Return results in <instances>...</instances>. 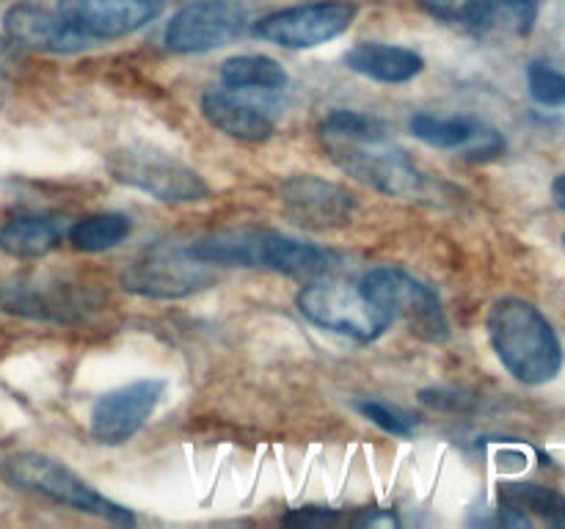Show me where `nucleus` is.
<instances>
[{
    "mask_svg": "<svg viewBox=\"0 0 565 529\" xmlns=\"http://www.w3.org/2000/svg\"><path fill=\"white\" fill-rule=\"evenodd\" d=\"M320 141L337 169L384 196L414 198L425 191V174L375 116L334 110L320 125Z\"/></svg>",
    "mask_w": 565,
    "mask_h": 529,
    "instance_id": "nucleus-1",
    "label": "nucleus"
},
{
    "mask_svg": "<svg viewBox=\"0 0 565 529\" xmlns=\"http://www.w3.org/2000/svg\"><path fill=\"white\" fill-rule=\"evenodd\" d=\"M191 257L226 268H263L296 279H320L334 273L340 257L315 242L296 240L274 229H226L188 246Z\"/></svg>",
    "mask_w": 565,
    "mask_h": 529,
    "instance_id": "nucleus-2",
    "label": "nucleus"
},
{
    "mask_svg": "<svg viewBox=\"0 0 565 529\" xmlns=\"http://www.w3.org/2000/svg\"><path fill=\"white\" fill-rule=\"evenodd\" d=\"M489 342L502 367L524 386H544L563 369L557 331L524 298H500L486 317Z\"/></svg>",
    "mask_w": 565,
    "mask_h": 529,
    "instance_id": "nucleus-3",
    "label": "nucleus"
},
{
    "mask_svg": "<svg viewBox=\"0 0 565 529\" xmlns=\"http://www.w3.org/2000/svg\"><path fill=\"white\" fill-rule=\"evenodd\" d=\"M3 472L14 488L42 496L53 505L70 507V510L86 512V516L103 518L110 523H125V527L136 523V516L127 507L99 494L94 485H88L58 457L42 455V452H17L6 461Z\"/></svg>",
    "mask_w": 565,
    "mask_h": 529,
    "instance_id": "nucleus-4",
    "label": "nucleus"
},
{
    "mask_svg": "<svg viewBox=\"0 0 565 529\" xmlns=\"http://www.w3.org/2000/svg\"><path fill=\"white\" fill-rule=\"evenodd\" d=\"M359 290L395 323H406L414 336L425 342H445L450 336L445 306L436 290L408 270L395 264H379L367 270Z\"/></svg>",
    "mask_w": 565,
    "mask_h": 529,
    "instance_id": "nucleus-5",
    "label": "nucleus"
},
{
    "mask_svg": "<svg viewBox=\"0 0 565 529\" xmlns=\"http://www.w3.org/2000/svg\"><path fill=\"white\" fill-rule=\"evenodd\" d=\"M108 171L116 182L136 187L163 204L204 202L210 193L207 182L202 180L199 171H193L191 165L182 163L166 149L149 147V143L121 147L108 158Z\"/></svg>",
    "mask_w": 565,
    "mask_h": 529,
    "instance_id": "nucleus-6",
    "label": "nucleus"
},
{
    "mask_svg": "<svg viewBox=\"0 0 565 529\" xmlns=\"http://www.w3.org/2000/svg\"><path fill=\"white\" fill-rule=\"evenodd\" d=\"M296 306L312 325L359 345L375 342L392 325V320L359 287L331 284V281H315L303 287L296 298Z\"/></svg>",
    "mask_w": 565,
    "mask_h": 529,
    "instance_id": "nucleus-7",
    "label": "nucleus"
},
{
    "mask_svg": "<svg viewBox=\"0 0 565 529\" xmlns=\"http://www.w3.org/2000/svg\"><path fill=\"white\" fill-rule=\"evenodd\" d=\"M213 264L199 262L191 257L188 246H154L143 251L136 262H130L121 273V287L132 295L158 298V301H171V298H188L199 290H207L215 281Z\"/></svg>",
    "mask_w": 565,
    "mask_h": 529,
    "instance_id": "nucleus-8",
    "label": "nucleus"
},
{
    "mask_svg": "<svg viewBox=\"0 0 565 529\" xmlns=\"http://www.w3.org/2000/svg\"><path fill=\"white\" fill-rule=\"evenodd\" d=\"M356 3L320 0V3L290 6L254 22V36L287 50H309L342 36L356 20Z\"/></svg>",
    "mask_w": 565,
    "mask_h": 529,
    "instance_id": "nucleus-9",
    "label": "nucleus"
},
{
    "mask_svg": "<svg viewBox=\"0 0 565 529\" xmlns=\"http://www.w3.org/2000/svg\"><path fill=\"white\" fill-rule=\"evenodd\" d=\"M248 14L235 0H191L166 25V47L180 55L210 53L241 39Z\"/></svg>",
    "mask_w": 565,
    "mask_h": 529,
    "instance_id": "nucleus-10",
    "label": "nucleus"
},
{
    "mask_svg": "<svg viewBox=\"0 0 565 529\" xmlns=\"http://www.w3.org/2000/svg\"><path fill=\"white\" fill-rule=\"evenodd\" d=\"M166 389H169L166 378H138L99 395L88 417L92 439L103 446L127 444L149 422L154 408L166 397Z\"/></svg>",
    "mask_w": 565,
    "mask_h": 529,
    "instance_id": "nucleus-11",
    "label": "nucleus"
},
{
    "mask_svg": "<svg viewBox=\"0 0 565 529\" xmlns=\"http://www.w3.org/2000/svg\"><path fill=\"white\" fill-rule=\"evenodd\" d=\"M94 301L77 284L39 276H9L0 279V312L17 314L31 320H53V323H72L81 320Z\"/></svg>",
    "mask_w": 565,
    "mask_h": 529,
    "instance_id": "nucleus-12",
    "label": "nucleus"
},
{
    "mask_svg": "<svg viewBox=\"0 0 565 529\" xmlns=\"http://www.w3.org/2000/svg\"><path fill=\"white\" fill-rule=\"evenodd\" d=\"M55 11L88 42H110L158 20L163 0H58Z\"/></svg>",
    "mask_w": 565,
    "mask_h": 529,
    "instance_id": "nucleus-13",
    "label": "nucleus"
},
{
    "mask_svg": "<svg viewBox=\"0 0 565 529\" xmlns=\"http://www.w3.org/2000/svg\"><path fill=\"white\" fill-rule=\"evenodd\" d=\"M285 213L307 229H342L353 220L356 196L337 182L315 174H296L279 185Z\"/></svg>",
    "mask_w": 565,
    "mask_h": 529,
    "instance_id": "nucleus-14",
    "label": "nucleus"
},
{
    "mask_svg": "<svg viewBox=\"0 0 565 529\" xmlns=\"http://www.w3.org/2000/svg\"><path fill=\"white\" fill-rule=\"evenodd\" d=\"M259 94L257 88H210L202 94L204 119L237 141H268L276 132L279 110Z\"/></svg>",
    "mask_w": 565,
    "mask_h": 529,
    "instance_id": "nucleus-15",
    "label": "nucleus"
},
{
    "mask_svg": "<svg viewBox=\"0 0 565 529\" xmlns=\"http://www.w3.org/2000/svg\"><path fill=\"white\" fill-rule=\"evenodd\" d=\"M408 130L417 141L434 149H450L463 160L486 163L505 152V138L494 125L475 116H434L417 114L408 121Z\"/></svg>",
    "mask_w": 565,
    "mask_h": 529,
    "instance_id": "nucleus-16",
    "label": "nucleus"
},
{
    "mask_svg": "<svg viewBox=\"0 0 565 529\" xmlns=\"http://www.w3.org/2000/svg\"><path fill=\"white\" fill-rule=\"evenodd\" d=\"M3 31L11 44L36 53L50 55H75L81 50L92 47L94 42L83 39L81 33L72 31L58 11H50L36 3H14L3 14Z\"/></svg>",
    "mask_w": 565,
    "mask_h": 529,
    "instance_id": "nucleus-17",
    "label": "nucleus"
},
{
    "mask_svg": "<svg viewBox=\"0 0 565 529\" xmlns=\"http://www.w3.org/2000/svg\"><path fill=\"white\" fill-rule=\"evenodd\" d=\"M345 66L375 83H408L425 69V58L412 47L386 42H359L345 53Z\"/></svg>",
    "mask_w": 565,
    "mask_h": 529,
    "instance_id": "nucleus-18",
    "label": "nucleus"
},
{
    "mask_svg": "<svg viewBox=\"0 0 565 529\" xmlns=\"http://www.w3.org/2000/svg\"><path fill=\"white\" fill-rule=\"evenodd\" d=\"M500 523L505 527H533L546 521L552 527H565V501L557 490L535 483L500 485Z\"/></svg>",
    "mask_w": 565,
    "mask_h": 529,
    "instance_id": "nucleus-19",
    "label": "nucleus"
},
{
    "mask_svg": "<svg viewBox=\"0 0 565 529\" xmlns=\"http://www.w3.org/2000/svg\"><path fill=\"white\" fill-rule=\"evenodd\" d=\"M66 220L58 215H17L0 229V251L11 259H39L66 240Z\"/></svg>",
    "mask_w": 565,
    "mask_h": 529,
    "instance_id": "nucleus-20",
    "label": "nucleus"
},
{
    "mask_svg": "<svg viewBox=\"0 0 565 529\" xmlns=\"http://www.w3.org/2000/svg\"><path fill=\"white\" fill-rule=\"evenodd\" d=\"M221 80L235 88H257V91H279L287 86L290 75L285 66L270 55L248 53L232 55L221 64Z\"/></svg>",
    "mask_w": 565,
    "mask_h": 529,
    "instance_id": "nucleus-21",
    "label": "nucleus"
},
{
    "mask_svg": "<svg viewBox=\"0 0 565 529\" xmlns=\"http://www.w3.org/2000/svg\"><path fill=\"white\" fill-rule=\"evenodd\" d=\"M132 224L127 215L121 213H94L86 215V218L75 220V224L66 229V237H70L72 246L77 251L86 253H103L116 248L119 242L127 240Z\"/></svg>",
    "mask_w": 565,
    "mask_h": 529,
    "instance_id": "nucleus-22",
    "label": "nucleus"
},
{
    "mask_svg": "<svg viewBox=\"0 0 565 529\" xmlns=\"http://www.w3.org/2000/svg\"><path fill=\"white\" fill-rule=\"evenodd\" d=\"M539 20V0H491L489 17L480 31H505L527 36Z\"/></svg>",
    "mask_w": 565,
    "mask_h": 529,
    "instance_id": "nucleus-23",
    "label": "nucleus"
},
{
    "mask_svg": "<svg viewBox=\"0 0 565 529\" xmlns=\"http://www.w3.org/2000/svg\"><path fill=\"white\" fill-rule=\"evenodd\" d=\"M530 97L544 108H565V72H557L546 61H533L527 66Z\"/></svg>",
    "mask_w": 565,
    "mask_h": 529,
    "instance_id": "nucleus-24",
    "label": "nucleus"
},
{
    "mask_svg": "<svg viewBox=\"0 0 565 529\" xmlns=\"http://www.w3.org/2000/svg\"><path fill=\"white\" fill-rule=\"evenodd\" d=\"M428 14H434L441 22H461V25L483 28L489 17L491 0H419Z\"/></svg>",
    "mask_w": 565,
    "mask_h": 529,
    "instance_id": "nucleus-25",
    "label": "nucleus"
},
{
    "mask_svg": "<svg viewBox=\"0 0 565 529\" xmlns=\"http://www.w3.org/2000/svg\"><path fill=\"white\" fill-rule=\"evenodd\" d=\"M353 408H356L367 422H373L375 428L384 430V433L397 435V439H408V435H414V419L408 417L406 411H401V408H392L390 402L362 397V400L353 402Z\"/></svg>",
    "mask_w": 565,
    "mask_h": 529,
    "instance_id": "nucleus-26",
    "label": "nucleus"
},
{
    "mask_svg": "<svg viewBox=\"0 0 565 529\" xmlns=\"http://www.w3.org/2000/svg\"><path fill=\"white\" fill-rule=\"evenodd\" d=\"M281 521L298 523V527H326V523L340 521V512H334L331 507L307 505V507H292L290 512H285V518H281Z\"/></svg>",
    "mask_w": 565,
    "mask_h": 529,
    "instance_id": "nucleus-27",
    "label": "nucleus"
},
{
    "mask_svg": "<svg viewBox=\"0 0 565 529\" xmlns=\"http://www.w3.org/2000/svg\"><path fill=\"white\" fill-rule=\"evenodd\" d=\"M353 523H356V527H401V518L390 510H367L359 518H353Z\"/></svg>",
    "mask_w": 565,
    "mask_h": 529,
    "instance_id": "nucleus-28",
    "label": "nucleus"
},
{
    "mask_svg": "<svg viewBox=\"0 0 565 529\" xmlns=\"http://www.w3.org/2000/svg\"><path fill=\"white\" fill-rule=\"evenodd\" d=\"M552 202H555L565 213V174H561L555 182H552Z\"/></svg>",
    "mask_w": 565,
    "mask_h": 529,
    "instance_id": "nucleus-29",
    "label": "nucleus"
},
{
    "mask_svg": "<svg viewBox=\"0 0 565 529\" xmlns=\"http://www.w3.org/2000/svg\"><path fill=\"white\" fill-rule=\"evenodd\" d=\"M563 246H565V237H563Z\"/></svg>",
    "mask_w": 565,
    "mask_h": 529,
    "instance_id": "nucleus-30",
    "label": "nucleus"
}]
</instances>
